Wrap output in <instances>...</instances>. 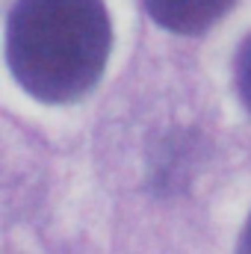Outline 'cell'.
<instances>
[{
	"label": "cell",
	"instance_id": "obj_1",
	"mask_svg": "<svg viewBox=\"0 0 251 254\" xmlns=\"http://www.w3.org/2000/svg\"><path fill=\"white\" fill-rule=\"evenodd\" d=\"M113 27L104 0H18L6 21V63L45 104L86 95L104 74Z\"/></svg>",
	"mask_w": 251,
	"mask_h": 254
},
{
	"label": "cell",
	"instance_id": "obj_2",
	"mask_svg": "<svg viewBox=\"0 0 251 254\" xmlns=\"http://www.w3.org/2000/svg\"><path fill=\"white\" fill-rule=\"evenodd\" d=\"M234 0H145L148 15L172 33L198 36L210 24H216Z\"/></svg>",
	"mask_w": 251,
	"mask_h": 254
},
{
	"label": "cell",
	"instance_id": "obj_3",
	"mask_svg": "<svg viewBox=\"0 0 251 254\" xmlns=\"http://www.w3.org/2000/svg\"><path fill=\"white\" fill-rule=\"evenodd\" d=\"M234 86H237L240 101L251 110V36L237 51V60H234Z\"/></svg>",
	"mask_w": 251,
	"mask_h": 254
},
{
	"label": "cell",
	"instance_id": "obj_4",
	"mask_svg": "<svg viewBox=\"0 0 251 254\" xmlns=\"http://www.w3.org/2000/svg\"><path fill=\"white\" fill-rule=\"evenodd\" d=\"M237 254H251V216H249V222H246V231H243V237H240Z\"/></svg>",
	"mask_w": 251,
	"mask_h": 254
}]
</instances>
